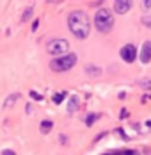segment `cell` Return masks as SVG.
<instances>
[{
	"label": "cell",
	"instance_id": "6da1fadb",
	"mask_svg": "<svg viewBox=\"0 0 151 155\" xmlns=\"http://www.w3.org/2000/svg\"><path fill=\"white\" fill-rule=\"evenodd\" d=\"M68 27L76 39H85L91 32V21L84 11H73L68 16Z\"/></svg>",
	"mask_w": 151,
	"mask_h": 155
},
{
	"label": "cell",
	"instance_id": "7a4b0ae2",
	"mask_svg": "<svg viewBox=\"0 0 151 155\" xmlns=\"http://www.w3.org/2000/svg\"><path fill=\"white\" fill-rule=\"evenodd\" d=\"M94 25H96L98 31L103 32V34L110 32L112 27H114V16H112V13L108 9H100L96 13V16H94Z\"/></svg>",
	"mask_w": 151,
	"mask_h": 155
},
{
	"label": "cell",
	"instance_id": "3957f363",
	"mask_svg": "<svg viewBox=\"0 0 151 155\" xmlns=\"http://www.w3.org/2000/svg\"><path fill=\"white\" fill-rule=\"evenodd\" d=\"M75 64H76V55L75 54H66V55H62V57H53V59L50 61V70L60 73V71L71 70Z\"/></svg>",
	"mask_w": 151,
	"mask_h": 155
},
{
	"label": "cell",
	"instance_id": "277c9868",
	"mask_svg": "<svg viewBox=\"0 0 151 155\" xmlns=\"http://www.w3.org/2000/svg\"><path fill=\"white\" fill-rule=\"evenodd\" d=\"M68 41L66 39H52V41H48L46 43V52L50 54V55H55V57H62L66 52H68Z\"/></svg>",
	"mask_w": 151,
	"mask_h": 155
},
{
	"label": "cell",
	"instance_id": "5b68a950",
	"mask_svg": "<svg viewBox=\"0 0 151 155\" xmlns=\"http://www.w3.org/2000/svg\"><path fill=\"white\" fill-rule=\"evenodd\" d=\"M121 59L124 62H133L137 57V48L133 45H124V47L121 48Z\"/></svg>",
	"mask_w": 151,
	"mask_h": 155
},
{
	"label": "cell",
	"instance_id": "8992f818",
	"mask_svg": "<svg viewBox=\"0 0 151 155\" xmlns=\"http://www.w3.org/2000/svg\"><path fill=\"white\" fill-rule=\"evenodd\" d=\"M130 7H132V2H130V0H116V2H114V11L119 13V15L128 13Z\"/></svg>",
	"mask_w": 151,
	"mask_h": 155
},
{
	"label": "cell",
	"instance_id": "52a82bcc",
	"mask_svg": "<svg viewBox=\"0 0 151 155\" xmlns=\"http://www.w3.org/2000/svg\"><path fill=\"white\" fill-rule=\"evenodd\" d=\"M139 57H140V62H142V64H148V62L151 61V41H146V43L142 45Z\"/></svg>",
	"mask_w": 151,
	"mask_h": 155
},
{
	"label": "cell",
	"instance_id": "ba28073f",
	"mask_svg": "<svg viewBox=\"0 0 151 155\" xmlns=\"http://www.w3.org/2000/svg\"><path fill=\"white\" fill-rule=\"evenodd\" d=\"M85 73L89 75V77H92V78H96V77H101V68L100 66H96V64H87L85 66Z\"/></svg>",
	"mask_w": 151,
	"mask_h": 155
},
{
	"label": "cell",
	"instance_id": "9c48e42d",
	"mask_svg": "<svg viewBox=\"0 0 151 155\" xmlns=\"http://www.w3.org/2000/svg\"><path fill=\"white\" fill-rule=\"evenodd\" d=\"M20 100V93H13V94H9L7 98H5V102H4V107L7 109V107H11L14 102H18Z\"/></svg>",
	"mask_w": 151,
	"mask_h": 155
},
{
	"label": "cell",
	"instance_id": "30bf717a",
	"mask_svg": "<svg viewBox=\"0 0 151 155\" xmlns=\"http://www.w3.org/2000/svg\"><path fill=\"white\" fill-rule=\"evenodd\" d=\"M78 109V96H71L68 102V112H75Z\"/></svg>",
	"mask_w": 151,
	"mask_h": 155
},
{
	"label": "cell",
	"instance_id": "8fae6325",
	"mask_svg": "<svg viewBox=\"0 0 151 155\" xmlns=\"http://www.w3.org/2000/svg\"><path fill=\"white\" fill-rule=\"evenodd\" d=\"M96 120H100V114H87L84 121H85V125H87V127H91V125L96 123Z\"/></svg>",
	"mask_w": 151,
	"mask_h": 155
},
{
	"label": "cell",
	"instance_id": "7c38bea8",
	"mask_svg": "<svg viewBox=\"0 0 151 155\" xmlns=\"http://www.w3.org/2000/svg\"><path fill=\"white\" fill-rule=\"evenodd\" d=\"M52 127H53V123H52L50 120H45V121H41V132H43V134H48V132L52 130Z\"/></svg>",
	"mask_w": 151,
	"mask_h": 155
},
{
	"label": "cell",
	"instance_id": "4fadbf2b",
	"mask_svg": "<svg viewBox=\"0 0 151 155\" xmlns=\"http://www.w3.org/2000/svg\"><path fill=\"white\" fill-rule=\"evenodd\" d=\"M32 11H34V7L30 5V7H27L25 11H23V16H21V21H29V18L32 16Z\"/></svg>",
	"mask_w": 151,
	"mask_h": 155
},
{
	"label": "cell",
	"instance_id": "5bb4252c",
	"mask_svg": "<svg viewBox=\"0 0 151 155\" xmlns=\"http://www.w3.org/2000/svg\"><path fill=\"white\" fill-rule=\"evenodd\" d=\"M139 86L146 87V89H151V80H139Z\"/></svg>",
	"mask_w": 151,
	"mask_h": 155
},
{
	"label": "cell",
	"instance_id": "9a60e30c",
	"mask_svg": "<svg viewBox=\"0 0 151 155\" xmlns=\"http://www.w3.org/2000/svg\"><path fill=\"white\" fill-rule=\"evenodd\" d=\"M30 96H32L34 100H37V102H41V100H43V94L36 93V91H30Z\"/></svg>",
	"mask_w": 151,
	"mask_h": 155
},
{
	"label": "cell",
	"instance_id": "2e32d148",
	"mask_svg": "<svg viewBox=\"0 0 151 155\" xmlns=\"http://www.w3.org/2000/svg\"><path fill=\"white\" fill-rule=\"evenodd\" d=\"M62 98H64V94H53V104H60L62 102Z\"/></svg>",
	"mask_w": 151,
	"mask_h": 155
},
{
	"label": "cell",
	"instance_id": "e0dca14e",
	"mask_svg": "<svg viewBox=\"0 0 151 155\" xmlns=\"http://www.w3.org/2000/svg\"><path fill=\"white\" fill-rule=\"evenodd\" d=\"M142 23H144L146 27H149V29H151V16H144V18H142Z\"/></svg>",
	"mask_w": 151,
	"mask_h": 155
},
{
	"label": "cell",
	"instance_id": "ac0fdd59",
	"mask_svg": "<svg viewBox=\"0 0 151 155\" xmlns=\"http://www.w3.org/2000/svg\"><path fill=\"white\" fill-rule=\"evenodd\" d=\"M123 155H139V152H135V150H126V152H123Z\"/></svg>",
	"mask_w": 151,
	"mask_h": 155
},
{
	"label": "cell",
	"instance_id": "d6986e66",
	"mask_svg": "<svg viewBox=\"0 0 151 155\" xmlns=\"http://www.w3.org/2000/svg\"><path fill=\"white\" fill-rule=\"evenodd\" d=\"M37 27H39V20H34V23H32V31H37Z\"/></svg>",
	"mask_w": 151,
	"mask_h": 155
},
{
	"label": "cell",
	"instance_id": "ffe728a7",
	"mask_svg": "<svg viewBox=\"0 0 151 155\" xmlns=\"http://www.w3.org/2000/svg\"><path fill=\"white\" fill-rule=\"evenodd\" d=\"M2 155H16V153L13 152V150H4V152H2Z\"/></svg>",
	"mask_w": 151,
	"mask_h": 155
},
{
	"label": "cell",
	"instance_id": "44dd1931",
	"mask_svg": "<svg viewBox=\"0 0 151 155\" xmlns=\"http://www.w3.org/2000/svg\"><path fill=\"white\" fill-rule=\"evenodd\" d=\"M91 5L92 7H98V5H101V2H91Z\"/></svg>",
	"mask_w": 151,
	"mask_h": 155
},
{
	"label": "cell",
	"instance_id": "7402d4cb",
	"mask_svg": "<svg viewBox=\"0 0 151 155\" xmlns=\"http://www.w3.org/2000/svg\"><path fill=\"white\" fill-rule=\"evenodd\" d=\"M144 7H151V0H146L144 2Z\"/></svg>",
	"mask_w": 151,
	"mask_h": 155
},
{
	"label": "cell",
	"instance_id": "603a6c76",
	"mask_svg": "<svg viewBox=\"0 0 151 155\" xmlns=\"http://www.w3.org/2000/svg\"><path fill=\"white\" fill-rule=\"evenodd\" d=\"M105 155H123L121 152H114V153H105Z\"/></svg>",
	"mask_w": 151,
	"mask_h": 155
}]
</instances>
